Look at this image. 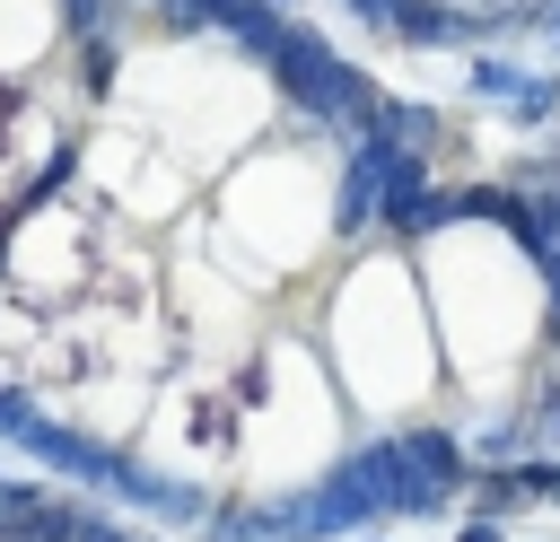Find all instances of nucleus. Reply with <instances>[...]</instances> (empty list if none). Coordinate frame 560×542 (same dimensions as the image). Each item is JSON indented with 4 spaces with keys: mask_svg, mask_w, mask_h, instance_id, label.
Wrapping results in <instances>:
<instances>
[{
    "mask_svg": "<svg viewBox=\"0 0 560 542\" xmlns=\"http://www.w3.org/2000/svg\"><path fill=\"white\" fill-rule=\"evenodd\" d=\"M79 533H88V507L44 498V490H26V498H18V516L0 525V542H79Z\"/></svg>",
    "mask_w": 560,
    "mask_h": 542,
    "instance_id": "2",
    "label": "nucleus"
},
{
    "mask_svg": "<svg viewBox=\"0 0 560 542\" xmlns=\"http://www.w3.org/2000/svg\"><path fill=\"white\" fill-rule=\"evenodd\" d=\"M271 9H298V0H271Z\"/></svg>",
    "mask_w": 560,
    "mask_h": 542,
    "instance_id": "6",
    "label": "nucleus"
},
{
    "mask_svg": "<svg viewBox=\"0 0 560 542\" xmlns=\"http://www.w3.org/2000/svg\"><path fill=\"white\" fill-rule=\"evenodd\" d=\"M271 79H280V87H289L298 105H315L324 122L359 131V140H368V131L385 122V105H376V79H368V70H350V61H341L332 44H315V35H298V44H289V52L271 61Z\"/></svg>",
    "mask_w": 560,
    "mask_h": 542,
    "instance_id": "1",
    "label": "nucleus"
},
{
    "mask_svg": "<svg viewBox=\"0 0 560 542\" xmlns=\"http://www.w3.org/2000/svg\"><path fill=\"white\" fill-rule=\"evenodd\" d=\"M79 542H140V533H131V525H114V516H88V533H79Z\"/></svg>",
    "mask_w": 560,
    "mask_h": 542,
    "instance_id": "3",
    "label": "nucleus"
},
{
    "mask_svg": "<svg viewBox=\"0 0 560 542\" xmlns=\"http://www.w3.org/2000/svg\"><path fill=\"white\" fill-rule=\"evenodd\" d=\"M455 542H499V525H490V516H481V525H464V533H455Z\"/></svg>",
    "mask_w": 560,
    "mask_h": 542,
    "instance_id": "5",
    "label": "nucleus"
},
{
    "mask_svg": "<svg viewBox=\"0 0 560 542\" xmlns=\"http://www.w3.org/2000/svg\"><path fill=\"white\" fill-rule=\"evenodd\" d=\"M542 498H551V507H560V455H551V463H542Z\"/></svg>",
    "mask_w": 560,
    "mask_h": 542,
    "instance_id": "4",
    "label": "nucleus"
}]
</instances>
